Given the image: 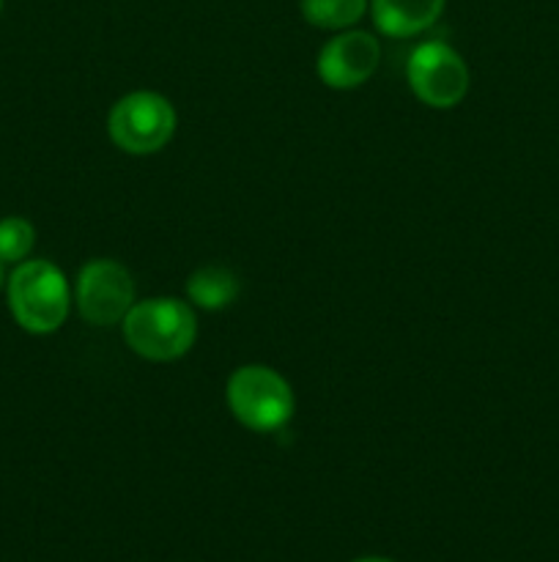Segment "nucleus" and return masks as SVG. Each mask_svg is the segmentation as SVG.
<instances>
[{"instance_id":"obj_7","label":"nucleus","mask_w":559,"mask_h":562,"mask_svg":"<svg viewBox=\"0 0 559 562\" xmlns=\"http://www.w3.org/2000/svg\"><path fill=\"white\" fill-rule=\"evenodd\" d=\"M378 64H381V42L373 33L349 27V31L334 33L318 49L316 75L327 88L354 91L376 75Z\"/></svg>"},{"instance_id":"obj_5","label":"nucleus","mask_w":559,"mask_h":562,"mask_svg":"<svg viewBox=\"0 0 559 562\" xmlns=\"http://www.w3.org/2000/svg\"><path fill=\"white\" fill-rule=\"evenodd\" d=\"M406 80L425 108L453 110L469 93L471 75L458 49L444 42H422L406 60Z\"/></svg>"},{"instance_id":"obj_10","label":"nucleus","mask_w":559,"mask_h":562,"mask_svg":"<svg viewBox=\"0 0 559 562\" xmlns=\"http://www.w3.org/2000/svg\"><path fill=\"white\" fill-rule=\"evenodd\" d=\"M305 22L318 31H349L370 11V0H299Z\"/></svg>"},{"instance_id":"obj_1","label":"nucleus","mask_w":559,"mask_h":562,"mask_svg":"<svg viewBox=\"0 0 559 562\" xmlns=\"http://www.w3.org/2000/svg\"><path fill=\"white\" fill-rule=\"evenodd\" d=\"M5 302L16 327L31 335H53L69 318L75 294L64 269L47 258H27L5 278Z\"/></svg>"},{"instance_id":"obj_4","label":"nucleus","mask_w":559,"mask_h":562,"mask_svg":"<svg viewBox=\"0 0 559 562\" xmlns=\"http://www.w3.org/2000/svg\"><path fill=\"white\" fill-rule=\"evenodd\" d=\"M179 115L173 102L159 91H129L110 108L107 135L118 151L132 157L157 154L173 140Z\"/></svg>"},{"instance_id":"obj_3","label":"nucleus","mask_w":559,"mask_h":562,"mask_svg":"<svg viewBox=\"0 0 559 562\" xmlns=\"http://www.w3.org/2000/svg\"><path fill=\"white\" fill-rule=\"evenodd\" d=\"M225 404L236 423L255 434H274L290 423L296 395L288 379L272 366L250 362L236 368L225 384Z\"/></svg>"},{"instance_id":"obj_12","label":"nucleus","mask_w":559,"mask_h":562,"mask_svg":"<svg viewBox=\"0 0 559 562\" xmlns=\"http://www.w3.org/2000/svg\"><path fill=\"white\" fill-rule=\"evenodd\" d=\"M351 562H395V560L378 558V554H365V558H356V560H351Z\"/></svg>"},{"instance_id":"obj_14","label":"nucleus","mask_w":559,"mask_h":562,"mask_svg":"<svg viewBox=\"0 0 559 562\" xmlns=\"http://www.w3.org/2000/svg\"><path fill=\"white\" fill-rule=\"evenodd\" d=\"M0 11H3V0H0Z\"/></svg>"},{"instance_id":"obj_8","label":"nucleus","mask_w":559,"mask_h":562,"mask_svg":"<svg viewBox=\"0 0 559 562\" xmlns=\"http://www.w3.org/2000/svg\"><path fill=\"white\" fill-rule=\"evenodd\" d=\"M447 0H370L373 25L381 36H420L438 22Z\"/></svg>"},{"instance_id":"obj_9","label":"nucleus","mask_w":559,"mask_h":562,"mask_svg":"<svg viewBox=\"0 0 559 562\" xmlns=\"http://www.w3.org/2000/svg\"><path fill=\"white\" fill-rule=\"evenodd\" d=\"M241 294L239 274L223 263H206L197 267L186 278V302L203 311H225L233 305Z\"/></svg>"},{"instance_id":"obj_2","label":"nucleus","mask_w":559,"mask_h":562,"mask_svg":"<svg viewBox=\"0 0 559 562\" xmlns=\"http://www.w3.org/2000/svg\"><path fill=\"white\" fill-rule=\"evenodd\" d=\"M121 335L148 362L181 360L197 340L195 307L179 296L137 300L121 322Z\"/></svg>"},{"instance_id":"obj_13","label":"nucleus","mask_w":559,"mask_h":562,"mask_svg":"<svg viewBox=\"0 0 559 562\" xmlns=\"http://www.w3.org/2000/svg\"><path fill=\"white\" fill-rule=\"evenodd\" d=\"M3 285H5V263L0 261V291H3Z\"/></svg>"},{"instance_id":"obj_11","label":"nucleus","mask_w":559,"mask_h":562,"mask_svg":"<svg viewBox=\"0 0 559 562\" xmlns=\"http://www.w3.org/2000/svg\"><path fill=\"white\" fill-rule=\"evenodd\" d=\"M33 247H36V228L31 220L20 214L0 220V261L16 267L31 258Z\"/></svg>"},{"instance_id":"obj_6","label":"nucleus","mask_w":559,"mask_h":562,"mask_svg":"<svg viewBox=\"0 0 559 562\" xmlns=\"http://www.w3.org/2000/svg\"><path fill=\"white\" fill-rule=\"evenodd\" d=\"M75 307L91 327H115L137 302L135 278L115 258H91L75 280Z\"/></svg>"}]
</instances>
